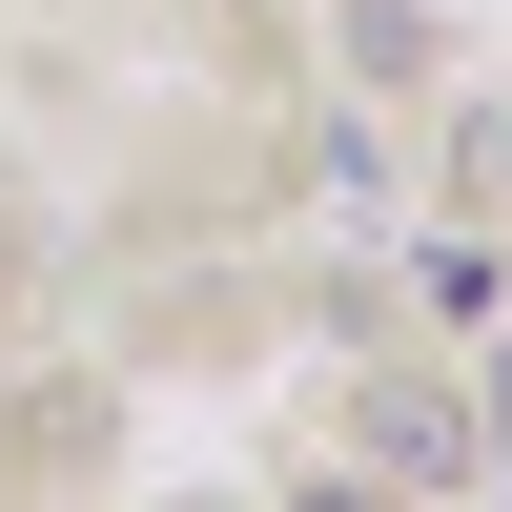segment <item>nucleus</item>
<instances>
[{"label": "nucleus", "mask_w": 512, "mask_h": 512, "mask_svg": "<svg viewBox=\"0 0 512 512\" xmlns=\"http://www.w3.org/2000/svg\"><path fill=\"white\" fill-rule=\"evenodd\" d=\"M287 512H369V492H287Z\"/></svg>", "instance_id": "nucleus-2"}, {"label": "nucleus", "mask_w": 512, "mask_h": 512, "mask_svg": "<svg viewBox=\"0 0 512 512\" xmlns=\"http://www.w3.org/2000/svg\"><path fill=\"white\" fill-rule=\"evenodd\" d=\"M390 472H410V492H451V472H472V410H431V390H390Z\"/></svg>", "instance_id": "nucleus-1"}]
</instances>
